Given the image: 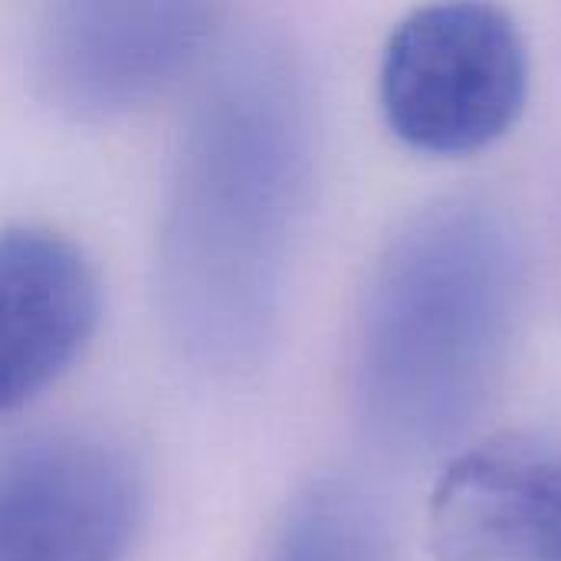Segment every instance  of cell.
I'll use <instances>...</instances> for the list:
<instances>
[{
  "mask_svg": "<svg viewBox=\"0 0 561 561\" xmlns=\"http://www.w3.org/2000/svg\"><path fill=\"white\" fill-rule=\"evenodd\" d=\"M309 178V112L266 46L233 53L194 99L164 187L158 312L204 378L253 371L273 345Z\"/></svg>",
  "mask_w": 561,
  "mask_h": 561,
  "instance_id": "1",
  "label": "cell"
},
{
  "mask_svg": "<svg viewBox=\"0 0 561 561\" xmlns=\"http://www.w3.org/2000/svg\"><path fill=\"white\" fill-rule=\"evenodd\" d=\"M270 561H394V556L375 500L355 483L319 480L283 516Z\"/></svg>",
  "mask_w": 561,
  "mask_h": 561,
  "instance_id": "8",
  "label": "cell"
},
{
  "mask_svg": "<svg viewBox=\"0 0 561 561\" xmlns=\"http://www.w3.org/2000/svg\"><path fill=\"white\" fill-rule=\"evenodd\" d=\"M529 92L516 20L493 0H437L398 23L381 62L388 128L424 154H473L503 138Z\"/></svg>",
  "mask_w": 561,
  "mask_h": 561,
  "instance_id": "3",
  "label": "cell"
},
{
  "mask_svg": "<svg viewBox=\"0 0 561 561\" xmlns=\"http://www.w3.org/2000/svg\"><path fill=\"white\" fill-rule=\"evenodd\" d=\"M440 561H561V454L496 440L457 457L431 496Z\"/></svg>",
  "mask_w": 561,
  "mask_h": 561,
  "instance_id": "7",
  "label": "cell"
},
{
  "mask_svg": "<svg viewBox=\"0 0 561 561\" xmlns=\"http://www.w3.org/2000/svg\"><path fill=\"white\" fill-rule=\"evenodd\" d=\"M220 13L224 0H39L36 76L72 115H125L191 72Z\"/></svg>",
  "mask_w": 561,
  "mask_h": 561,
  "instance_id": "4",
  "label": "cell"
},
{
  "mask_svg": "<svg viewBox=\"0 0 561 561\" xmlns=\"http://www.w3.org/2000/svg\"><path fill=\"white\" fill-rule=\"evenodd\" d=\"M99 325V283L59 233H0V417L49 391Z\"/></svg>",
  "mask_w": 561,
  "mask_h": 561,
  "instance_id": "6",
  "label": "cell"
},
{
  "mask_svg": "<svg viewBox=\"0 0 561 561\" xmlns=\"http://www.w3.org/2000/svg\"><path fill=\"white\" fill-rule=\"evenodd\" d=\"M148 486L125 444L49 431L0 454V561H125Z\"/></svg>",
  "mask_w": 561,
  "mask_h": 561,
  "instance_id": "5",
  "label": "cell"
},
{
  "mask_svg": "<svg viewBox=\"0 0 561 561\" xmlns=\"http://www.w3.org/2000/svg\"><path fill=\"white\" fill-rule=\"evenodd\" d=\"M516 312V256L483 214H440L381 263L355 332V411L378 447L427 457L486 408Z\"/></svg>",
  "mask_w": 561,
  "mask_h": 561,
  "instance_id": "2",
  "label": "cell"
}]
</instances>
